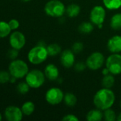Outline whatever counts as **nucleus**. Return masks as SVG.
Masks as SVG:
<instances>
[{
  "mask_svg": "<svg viewBox=\"0 0 121 121\" xmlns=\"http://www.w3.org/2000/svg\"><path fill=\"white\" fill-rule=\"evenodd\" d=\"M116 101L115 93L108 88H103L98 90L93 97V104L95 106L104 111L106 109L111 108Z\"/></svg>",
  "mask_w": 121,
  "mask_h": 121,
  "instance_id": "obj_1",
  "label": "nucleus"
},
{
  "mask_svg": "<svg viewBox=\"0 0 121 121\" xmlns=\"http://www.w3.org/2000/svg\"><path fill=\"white\" fill-rule=\"evenodd\" d=\"M48 56L46 46L37 45L28 52V60L33 65H40L45 62Z\"/></svg>",
  "mask_w": 121,
  "mask_h": 121,
  "instance_id": "obj_2",
  "label": "nucleus"
},
{
  "mask_svg": "<svg viewBox=\"0 0 121 121\" xmlns=\"http://www.w3.org/2000/svg\"><path fill=\"white\" fill-rule=\"evenodd\" d=\"M9 72L12 77L16 79H22L26 76L29 70L28 65L24 60L16 59L10 62Z\"/></svg>",
  "mask_w": 121,
  "mask_h": 121,
  "instance_id": "obj_3",
  "label": "nucleus"
},
{
  "mask_svg": "<svg viewBox=\"0 0 121 121\" xmlns=\"http://www.w3.org/2000/svg\"><path fill=\"white\" fill-rule=\"evenodd\" d=\"M45 13L54 18H60L66 13V7L60 0H50L44 6Z\"/></svg>",
  "mask_w": 121,
  "mask_h": 121,
  "instance_id": "obj_4",
  "label": "nucleus"
},
{
  "mask_svg": "<svg viewBox=\"0 0 121 121\" xmlns=\"http://www.w3.org/2000/svg\"><path fill=\"white\" fill-rule=\"evenodd\" d=\"M45 79L46 76L44 72L37 69L29 71L25 77L26 83L32 89H39L42 86L45 82Z\"/></svg>",
  "mask_w": 121,
  "mask_h": 121,
  "instance_id": "obj_5",
  "label": "nucleus"
},
{
  "mask_svg": "<svg viewBox=\"0 0 121 121\" xmlns=\"http://www.w3.org/2000/svg\"><path fill=\"white\" fill-rule=\"evenodd\" d=\"M106 67L113 75L121 74V55L113 53L106 60Z\"/></svg>",
  "mask_w": 121,
  "mask_h": 121,
  "instance_id": "obj_6",
  "label": "nucleus"
},
{
  "mask_svg": "<svg viewBox=\"0 0 121 121\" xmlns=\"http://www.w3.org/2000/svg\"><path fill=\"white\" fill-rule=\"evenodd\" d=\"M105 62V57L101 52H94L88 57V58L86 59V64L88 69L95 71L101 69Z\"/></svg>",
  "mask_w": 121,
  "mask_h": 121,
  "instance_id": "obj_7",
  "label": "nucleus"
},
{
  "mask_svg": "<svg viewBox=\"0 0 121 121\" xmlns=\"http://www.w3.org/2000/svg\"><path fill=\"white\" fill-rule=\"evenodd\" d=\"M64 94L63 91L58 87H52L49 89L45 94V99L48 104L56 106L61 104L63 101Z\"/></svg>",
  "mask_w": 121,
  "mask_h": 121,
  "instance_id": "obj_8",
  "label": "nucleus"
},
{
  "mask_svg": "<svg viewBox=\"0 0 121 121\" xmlns=\"http://www.w3.org/2000/svg\"><path fill=\"white\" fill-rule=\"evenodd\" d=\"M106 16V9L103 6L97 5L95 6L91 11L90 13V21L94 25L98 26L103 24L105 21Z\"/></svg>",
  "mask_w": 121,
  "mask_h": 121,
  "instance_id": "obj_9",
  "label": "nucleus"
},
{
  "mask_svg": "<svg viewBox=\"0 0 121 121\" xmlns=\"http://www.w3.org/2000/svg\"><path fill=\"white\" fill-rule=\"evenodd\" d=\"M26 44L25 35L20 31H14L9 36V45L18 50L22 49Z\"/></svg>",
  "mask_w": 121,
  "mask_h": 121,
  "instance_id": "obj_10",
  "label": "nucleus"
},
{
  "mask_svg": "<svg viewBox=\"0 0 121 121\" xmlns=\"http://www.w3.org/2000/svg\"><path fill=\"white\" fill-rule=\"evenodd\" d=\"M24 113L21 108L15 106H9L4 111L5 118L8 121H20L23 118Z\"/></svg>",
  "mask_w": 121,
  "mask_h": 121,
  "instance_id": "obj_11",
  "label": "nucleus"
},
{
  "mask_svg": "<svg viewBox=\"0 0 121 121\" xmlns=\"http://www.w3.org/2000/svg\"><path fill=\"white\" fill-rule=\"evenodd\" d=\"M60 61L66 68H70L75 64V53L72 50H65L61 52Z\"/></svg>",
  "mask_w": 121,
  "mask_h": 121,
  "instance_id": "obj_12",
  "label": "nucleus"
},
{
  "mask_svg": "<svg viewBox=\"0 0 121 121\" xmlns=\"http://www.w3.org/2000/svg\"><path fill=\"white\" fill-rule=\"evenodd\" d=\"M108 50L112 53H119L121 52V36L116 35L111 37L107 43Z\"/></svg>",
  "mask_w": 121,
  "mask_h": 121,
  "instance_id": "obj_13",
  "label": "nucleus"
},
{
  "mask_svg": "<svg viewBox=\"0 0 121 121\" xmlns=\"http://www.w3.org/2000/svg\"><path fill=\"white\" fill-rule=\"evenodd\" d=\"M44 74L50 81H54L58 79L59 70L54 64H48L44 69Z\"/></svg>",
  "mask_w": 121,
  "mask_h": 121,
  "instance_id": "obj_14",
  "label": "nucleus"
},
{
  "mask_svg": "<svg viewBox=\"0 0 121 121\" xmlns=\"http://www.w3.org/2000/svg\"><path fill=\"white\" fill-rule=\"evenodd\" d=\"M103 111L96 108L91 110L86 115V120L88 121H101L103 118Z\"/></svg>",
  "mask_w": 121,
  "mask_h": 121,
  "instance_id": "obj_15",
  "label": "nucleus"
},
{
  "mask_svg": "<svg viewBox=\"0 0 121 121\" xmlns=\"http://www.w3.org/2000/svg\"><path fill=\"white\" fill-rule=\"evenodd\" d=\"M81 12V7L76 4H71L66 8V13L70 18H74L78 16Z\"/></svg>",
  "mask_w": 121,
  "mask_h": 121,
  "instance_id": "obj_16",
  "label": "nucleus"
},
{
  "mask_svg": "<svg viewBox=\"0 0 121 121\" xmlns=\"http://www.w3.org/2000/svg\"><path fill=\"white\" fill-rule=\"evenodd\" d=\"M110 25L113 30L121 29V13H117L111 17Z\"/></svg>",
  "mask_w": 121,
  "mask_h": 121,
  "instance_id": "obj_17",
  "label": "nucleus"
},
{
  "mask_svg": "<svg viewBox=\"0 0 121 121\" xmlns=\"http://www.w3.org/2000/svg\"><path fill=\"white\" fill-rule=\"evenodd\" d=\"M115 77L113 74H108L107 75H104V77L102 79V86L104 88H108V89H111L113 85L115 84Z\"/></svg>",
  "mask_w": 121,
  "mask_h": 121,
  "instance_id": "obj_18",
  "label": "nucleus"
},
{
  "mask_svg": "<svg viewBox=\"0 0 121 121\" xmlns=\"http://www.w3.org/2000/svg\"><path fill=\"white\" fill-rule=\"evenodd\" d=\"M103 3L109 10H117L121 7V0H103Z\"/></svg>",
  "mask_w": 121,
  "mask_h": 121,
  "instance_id": "obj_19",
  "label": "nucleus"
},
{
  "mask_svg": "<svg viewBox=\"0 0 121 121\" xmlns=\"http://www.w3.org/2000/svg\"><path fill=\"white\" fill-rule=\"evenodd\" d=\"M21 109L24 115L29 116L34 113V111L35 110V105L32 101H26V102L24 103Z\"/></svg>",
  "mask_w": 121,
  "mask_h": 121,
  "instance_id": "obj_20",
  "label": "nucleus"
},
{
  "mask_svg": "<svg viewBox=\"0 0 121 121\" xmlns=\"http://www.w3.org/2000/svg\"><path fill=\"white\" fill-rule=\"evenodd\" d=\"M63 101H64L65 104L67 106H68V107H73L77 103V98H76V96L73 93L68 92V93H66V94H64Z\"/></svg>",
  "mask_w": 121,
  "mask_h": 121,
  "instance_id": "obj_21",
  "label": "nucleus"
},
{
  "mask_svg": "<svg viewBox=\"0 0 121 121\" xmlns=\"http://www.w3.org/2000/svg\"><path fill=\"white\" fill-rule=\"evenodd\" d=\"M93 23H92L91 22H88V21H85L81 23L79 26H78V30L80 33H84V34H88L91 33L93 30Z\"/></svg>",
  "mask_w": 121,
  "mask_h": 121,
  "instance_id": "obj_22",
  "label": "nucleus"
},
{
  "mask_svg": "<svg viewBox=\"0 0 121 121\" xmlns=\"http://www.w3.org/2000/svg\"><path fill=\"white\" fill-rule=\"evenodd\" d=\"M11 29L9 25V23L5 21H0V38L7 37L11 33Z\"/></svg>",
  "mask_w": 121,
  "mask_h": 121,
  "instance_id": "obj_23",
  "label": "nucleus"
},
{
  "mask_svg": "<svg viewBox=\"0 0 121 121\" xmlns=\"http://www.w3.org/2000/svg\"><path fill=\"white\" fill-rule=\"evenodd\" d=\"M48 56H56L61 52V48L56 43H51L46 47Z\"/></svg>",
  "mask_w": 121,
  "mask_h": 121,
  "instance_id": "obj_24",
  "label": "nucleus"
},
{
  "mask_svg": "<svg viewBox=\"0 0 121 121\" xmlns=\"http://www.w3.org/2000/svg\"><path fill=\"white\" fill-rule=\"evenodd\" d=\"M103 117L106 121H114L117 119L116 112L111 108L104 111Z\"/></svg>",
  "mask_w": 121,
  "mask_h": 121,
  "instance_id": "obj_25",
  "label": "nucleus"
},
{
  "mask_svg": "<svg viewBox=\"0 0 121 121\" xmlns=\"http://www.w3.org/2000/svg\"><path fill=\"white\" fill-rule=\"evenodd\" d=\"M30 86L29 85L26 83V82H20L18 84L17 86H16V89H17V91L20 94H22V95H24L26 94H27L30 89Z\"/></svg>",
  "mask_w": 121,
  "mask_h": 121,
  "instance_id": "obj_26",
  "label": "nucleus"
},
{
  "mask_svg": "<svg viewBox=\"0 0 121 121\" xmlns=\"http://www.w3.org/2000/svg\"><path fill=\"white\" fill-rule=\"evenodd\" d=\"M11 75L9 72L1 70L0 71V84H6L10 81Z\"/></svg>",
  "mask_w": 121,
  "mask_h": 121,
  "instance_id": "obj_27",
  "label": "nucleus"
},
{
  "mask_svg": "<svg viewBox=\"0 0 121 121\" xmlns=\"http://www.w3.org/2000/svg\"><path fill=\"white\" fill-rule=\"evenodd\" d=\"M83 50V44L81 42H76L72 45V51L75 54H78Z\"/></svg>",
  "mask_w": 121,
  "mask_h": 121,
  "instance_id": "obj_28",
  "label": "nucleus"
},
{
  "mask_svg": "<svg viewBox=\"0 0 121 121\" xmlns=\"http://www.w3.org/2000/svg\"><path fill=\"white\" fill-rule=\"evenodd\" d=\"M18 55H19V50L16 49L12 48L11 50H9L8 51V53H7V57L11 60H16L17 58Z\"/></svg>",
  "mask_w": 121,
  "mask_h": 121,
  "instance_id": "obj_29",
  "label": "nucleus"
},
{
  "mask_svg": "<svg viewBox=\"0 0 121 121\" xmlns=\"http://www.w3.org/2000/svg\"><path fill=\"white\" fill-rule=\"evenodd\" d=\"M8 23H9V25L11 30H15L18 29L19 27V25H20L19 21L16 19H14V18L11 19Z\"/></svg>",
  "mask_w": 121,
  "mask_h": 121,
  "instance_id": "obj_30",
  "label": "nucleus"
},
{
  "mask_svg": "<svg viewBox=\"0 0 121 121\" xmlns=\"http://www.w3.org/2000/svg\"><path fill=\"white\" fill-rule=\"evenodd\" d=\"M86 64L84 63V62H77L76 64L74 65V67H75V69L77 71V72H83L85 70V69L86 68Z\"/></svg>",
  "mask_w": 121,
  "mask_h": 121,
  "instance_id": "obj_31",
  "label": "nucleus"
},
{
  "mask_svg": "<svg viewBox=\"0 0 121 121\" xmlns=\"http://www.w3.org/2000/svg\"><path fill=\"white\" fill-rule=\"evenodd\" d=\"M62 121H78V118L73 114H67L63 117Z\"/></svg>",
  "mask_w": 121,
  "mask_h": 121,
  "instance_id": "obj_32",
  "label": "nucleus"
},
{
  "mask_svg": "<svg viewBox=\"0 0 121 121\" xmlns=\"http://www.w3.org/2000/svg\"><path fill=\"white\" fill-rule=\"evenodd\" d=\"M102 74H103V75H107V74H110V71H109V69L106 67V68H104V69L102 70Z\"/></svg>",
  "mask_w": 121,
  "mask_h": 121,
  "instance_id": "obj_33",
  "label": "nucleus"
},
{
  "mask_svg": "<svg viewBox=\"0 0 121 121\" xmlns=\"http://www.w3.org/2000/svg\"><path fill=\"white\" fill-rule=\"evenodd\" d=\"M17 79L16 78H15V77H11V79H10V81H9V82H11V83H14L15 82H16V80Z\"/></svg>",
  "mask_w": 121,
  "mask_h": 121,
  "instance_id": "obj_34",
  "label": "nucleus"
},
{
  "mask_svg": "<svg viewBox=\"0 0 121 121\" xmlns=\"http://www.w3.org/2000/svg\"><path fill=\"white\" fill-rule=\"evenodd\" d=\"M118 121H121V113H120L117 117V119H116Z\"/></svg>",
  "mask_w": 121,
  "mask_h": 121,
  "instance_id": "obj_35",
  "label": "nucleus"
},
{
  "mask_svg": "<svg viewBox=\"0 0 121 121\" xmlns=\"http://www.w3.org/2000/svg\"><path fill=\"white\" fill-rule=\"evenodd\" d=\"M23 2H29V1H31V0H21Z\"/></svg>",
  "mask_w": 121,
  "mask_h": 121,
  "instance_id": "obj_36",
  "label": "nucleus"
},
{
  "mask_svg": "<svg viewBox=\"0 0 121 121\" xmlns=\"http://www.w3.org/2000/svg\"><path fill=\"white\" fill-rule=\"evenodd\" d=\"M2 120V116H1V114L0 113V121Z\"/></svg>",
  "mask_w": 121,
  "mask_h": 121,
  "instance_id": "obj_37",
  "label": "nucleus"
},
{
  "mask_svg": "<svg viewBox=\"0 0 121 121\" xmlns=\"http://www.w3.org/2000/svg\"><path fill=\"white\" fill-rule=\"evenodd\" d=\"M120 106H121V102H120Z\"/></svg>",
  "mask_w": 121,
  "mask_h": 121,
  "instance_id": "obj_38",
  "label": "nucleus"
}]
</instances>
